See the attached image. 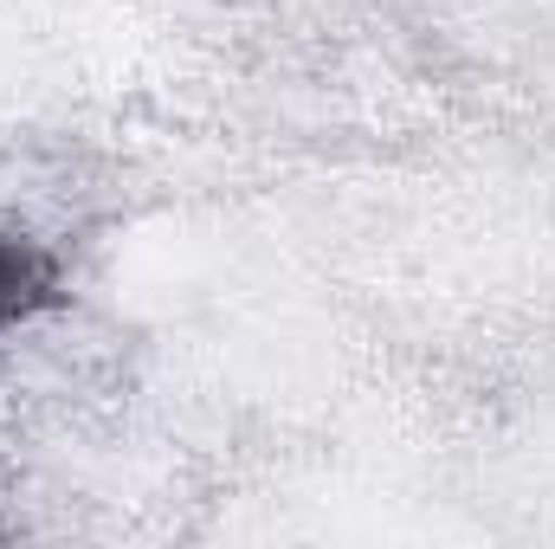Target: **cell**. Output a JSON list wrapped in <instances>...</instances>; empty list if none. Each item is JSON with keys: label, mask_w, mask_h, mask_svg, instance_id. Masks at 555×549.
Masks as SVG:
<instances>
[{"label": "cell", "mask_w": 555, "mask_h": 549, "mask_svg": "<svg viewBox=\"0 0 555 549\" xmlns=\"http://www.w3.org/2000/svg\"><path fill=\"white\" fill-rule=\"evenodd\" d=\"M59 259L20 233H0V330H20L59 304Z\"/></svg>", "instance_id": "cell-1"}]
</instances>
